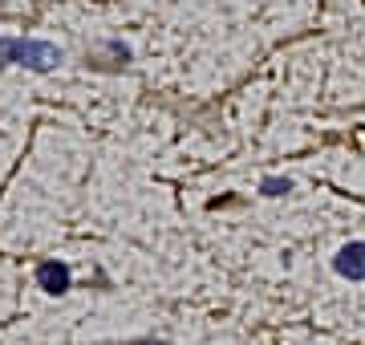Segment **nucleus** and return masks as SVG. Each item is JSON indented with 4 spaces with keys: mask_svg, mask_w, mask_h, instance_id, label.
<instances>
[{
    "mask_svg": "<svg viewBox=\"0 0 365 345\" xmlns=\"http://www.w3.org/2000/svg\"><path fill=\"white\" fill-rule=\"evenodd\" d=\"M333 268H337L345 280H365V240L345 244L337 252V260H333Z\"/></svg>",
    "mask_w": 365,
    "mask_h": 345,
    "instance_id": "obj_2",
    "label": "nucleus"
},
{
    "mask_svg": "<svg viewBox=\"0 0 365 345\" xmlns=\"http://www.w3.org/2000/svg\"><path fill=\"white\" fill-rule=\"evenodd\" d=\"M0 69H4V61H0Z\"/></svg>",
    "mask_w": 365,
    "mask_h": 345,
    "instance_id": "obj_6",
    "label": "nucleus"
},
{
    "mask_svg": "<svg viewBox=\"0 0 365 345\" xmlns=\"http://www.w3.org/2000/svg\"><path fill=\"white\" fill-rule=\"evenodd\" d=\"M126 345H167V341H150V337H143V341H126Z\"/></svg>",
    "mask_w": 365,
    "mask_h": 345,
    "instance_id": "obj_5",
    "label": "nucleus"
},
{
    "mask_svg": "<svg viewBox=\"0 0 365 345\" xmlns=\"http://www.w3.org/2000/svg\"><path fill=\"white\" fill-rule=\"evenodd\" d=\"M37 289H45L49 297H61V292H69V268L57 264V260H45V264H37Z\"/></svg>",
    "mask_w": 365,
    "mask_h": 345,
    "instance_id": "obj_3",
    "label": "nucleus"
},
{
    "mask_svg": "<svg viewBox=\"0 0 365 345\" xmlns=\"http://www.w3.org/2000/svg\"><path fill=\"white\" fill-rule=\"evenodd\" d=\"M0 61L4 66H25L33 73H49L53 66H61V49L37 37H0Z\"/></svg>",
    "mask_w": 365,
    "mask_h": 345,
    "instance_id": "obj_1",
    "label": "nucleus"
},
{
    "mask_svg": "<svg viewBox=\"0 0 365 345\" xmlns=\"http://www.w3.org/2000/svg\"><path fill=\"white\" fill-rule=\"evenodd\" d=\"M260 187H264V195H284V191H292V183L288 179H276V175H268Z\"/></svg>",
    "mask_w": 365,
    "mask_h": 345,
    "instance_id": "obj_4",
    "label": "nucleus"
}]
</instances>
